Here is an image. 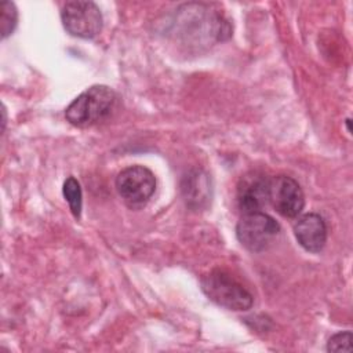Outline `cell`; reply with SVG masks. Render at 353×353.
I'll list each match as a JSON object with an SVG mask.
<instances>
[{"instance_id":"6da1fadb","label":"cell","mask_w":353,"mask_h":353,"mask_svg":"<svg viewBox=\"0 0 353 353\" xmlns=\"http://www.w3.org/2000/svg\"><path fill=\"white\" fill-rule=\"evenodd\" d=\"M116 92L102 84L92 85L74 98L65 110L66 120L80 128L95 125L110 116L116 106Z\"/></svg>"},{"instance_id":"7a4b0ae2","label":"cell","mask_w":353,"mask_h":353,"mask_svg":"<svg viewBox=\"0 0 353 353\" xmlns=\"http://www.w3.org/2000/svg\"><path fill=\"white\" fill-rule=\"evenodd\" d=\"M203 292L216 305L229 310H248L254 303L251 292L223 270H212L201 279Z\"/></svg>"},{"instance_id":"3957f363","label":"cell","mask_w":353,"mask_h":353,"mask_svg":"<svg viewBox=\"0 0 353 353\" xmlns=\"http://www.w3.org/2000/svg\"><path fill=\"white\" fill-rule=\"evenodd\" d=\"M280 232L277 221L263 211L243 214L236 225V236L251 252H261L272 245Z\"/></svg>"},{"instance_id":"277c9868","label":"cell","mask_w":353,"mask_h":353,"mask_svg":"<svg viewBox=\"0 0 353 353\" xmlns=\"http://www.w3.org/2000/svg\"><path fill=\"white\" fill-rule=\"evenodd\" d=\"M116 190L130 208H142L156 190V178L148 167L130 165L117 174Z\"/></svg>"},{"instance_id":"5b68a950","label":"cell","mask_w":353,"mask_h":353,"mask_svg":"<svg viewBox=\"0 0 353 353\" xmlns=\"http://www.w3.org/2000/svg\"><path fill=\"white\" fill-rule=\"evenodd\" d=\"M62 25L74 37L92 39L102 29V14L94 1H68L61 11Z\"/></svg>"},{"instance_id":"8992f818","label":"cell","mask_w":353,"mask_h":353,"mask_svg":"<svg viewBox=\"0 0 353 353\" xmlns=\"http://www.w3.org/2000/svg\"><path fill=\"white\" fill-rule=\"evenodd\" d=\"M269 203L281 216L295 218L305 207V196L294 178L276 175L269 179Z\"/></svg>"},{"instance_id":"52a82bcc","label":"cell","mask_w":353,"mask_h":353,"mask_svg":"<svg viewBox=\"0 0 353 353\" xmlns=\"http://www.w3.org/2000/svg\"><path fill=\"white\" fill-rule=\"evenodd\" d=\"M269 176L261 171H250L237 185V204L243 214L262 211L269 201Z\"/></svg>"},{"instance_id":"ba28073f","label":"cell","mask_w":353,"mask_h":353,"mask_svg":"<svg viewBox=\"0 0 353 353\" xmlns=\"http://www.w3.org/2000/svg\"><path fill=\"white\" fill-rule=\"evenodd\" d=\"M294 234L306 251L320 252L327 241L325 221L316 212L303 214L294 225Z\"/></svg>"},{"instance_id":"9c48e42d","label":"cell","mask_w":353,"mask_h":353,"mask_svg":"<svg viewBox=\"0 0 353 353\" xmlns=\"http://www.w3.org/2000/svg\"><path fill=\"white\" fill-rule=\"evenodd\" d=\"M210 181L201 170H193L183 176L182 192L189 205L201 207L210 196Z\"/></svg>"},{"instance_id":"30bf717a","label":"cell","mask_w":353,"mask_h":353,"mask_svg":"<svg viewBox=\"0 0 353 353\" xmlns=\"http://www.w3.org/2000/svg\"><path fill=\"white\" fill-rule=\"evenodd\" d=\"M62 193L69 204V208H70L73 216L80 218L81 208H83V192H81L79 181L74 176L66 178L63 182Z\"/></svg>"},{"instance_id":"8fae6325","label":"cell","mask_w":353,"mask_h":353,"mask_svg":"<svg viewBox=\"0 0 353 353\" xmlns=\"http://www.w3.org/2000/svg\"><path fill=\"white\" fill-rule=\"evenodd\" d=\"M18 23V11L14 3L1 1L0 3V33L1 39L10 36Z\"/></svg>"},{"instance_id":"7c38bea8","label":"cell","mask_w":353,"mask_h":353,"mask_svg":"<svg viewBox=\"0 0 353 353\" xmlns=\"http://www.w3.org/2000/svg\"><path fill=\"white\" fill-rule=\"evenodd\" d=\"M352 332L350 331H341L334 334L327 343L328 352H352Z\"/></svg>"}]
</instances>
